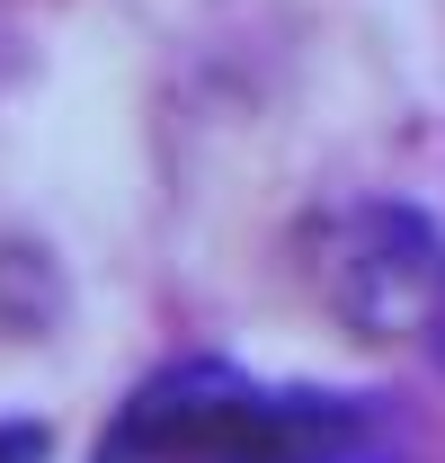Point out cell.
Returning <instances> with one entry per match:
<instances>
[{"instance_id": "1", "label": "cell", "mask_w": 445, "mask_h": 463, "mask_svg": "<svg viewBox=\"0 0 445 463\" xmlns=\"http://www.w3.org/2000/svg\"><path fill=\"white\" fill-rule=\"evenodd\" d=\"M312 419V383H259L241 356H169L108 410L90 463H277Z\"/></svg>"}, {"instance_id": "2", "label": "cell", "mask_w": 445, "mask_h": 463, "mask_svg": "<svg viewBox=\"0 0 445 463\" xmlns=\"http://www.w3.org/2000/svg\"><path fill=\"white\" fill-rule=\"evenodd\" d=\"M330 321L365 347H401L445 365V232L401 196H356L303 241Z\"/></svg>"}, {"instance_id": "3", "label": "cell", "mask_w": 445, "mask_h": 463, "mask_svg": "<svg viewBox=\"0 0 445 463\" xmlns=\"http://www.w3.org/2000/svg\"><path fill=\"white\" fill-rule=\"evenodd\" d=\"M277 463H401L383 437V419L365 402H347V392H321L312 383V419H303V437L285 446Z\"/></svg>"}, {"instance_id": "4", "label": "cell", "mask_w": 445, "mask_h": 463, "mask_svg": "<svg viewBox=\"0 0 445 463\" xmlns=\"http://www.w3.org/2000/svg\"><path fill=\"white\" fill-rule=\"evenodd\" d=\"M0 463H54V419H0Z\"/></svg>"}]
</instances>
